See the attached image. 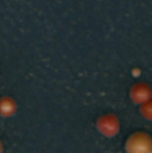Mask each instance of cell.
I'll list each match as a JSON object with an SVG mask.
<instances>
[{
  "instance_id": "1",
  "label": "cell",
  "mask_w": 152,
  "mask_h": 153,
  "mask_svg": "<svg viewBox=\"0 0 152 153\" xmlns=\"http://www.w3.org/2000/svg\"><path fill=\"white\" fill-rule=\"evenodd\" d=\"M0 153H1V147H0Z\"/></svg>"
},
{
  "instance_id": "2",
  "label": "cell",
  "mask_w": 152,
  "mask_h": 153,
  "mask_svg": "<svg viewBox=\"0 0 152 153\" xmlns=\"http://www.w3.org/2000/svg\"><path fill=\"white\" fill-rule=\"evenodd\" d=\"M151 153H152V152H151Z\"/></svg>"
}]
</instances>
